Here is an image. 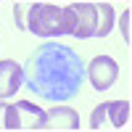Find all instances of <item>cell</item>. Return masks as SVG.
Returning a JSON list of instances; mask_svg holds the SVG:
<instances>
[{
	"label": "cell",
	"mask_w": 132,
	"mask_h": 132,
	"mask_svg": "<svg viewBox=\"0 0 132 132\" xmlns=\"http://www.w3.org/2000/svg\"><path fill=\"white\" fill-rule=\"evenodd\" d=\"M24 85L48 103H66L85 85V63L63 42H42L24 66Z\"/></svg>",
	"instance_id": "cell-1"
},
{
	"label": "cell",
	"mask_w": 132,
	"mask_h": 132,
	"mask_svg": "<svg viewBox=\"0 0 132 132\" xmlns=\"http://www.w3.org/2000/svg\"><path fill=\"white\" fill-rule=\"evenodd\" d=\"M13 21L19 29L32 32L35 37H63L74 32V13L71 8H58L40 0V3H16Z\"/></svg>",
	"instance_id": "cell-2"
},
{
	"label": "cell",
	"mask_w": 132,
	"mask_h": 132,
	"mask_svg": "<svg viewBox=\"0 0 132 132\" xmlns=\"http://www.w3.org/2000/svg\"><path fill=\"white\" fill-rule=\"evenodd\" d=\"M106 122L111 127H116V129L127 127V122H129V101H106L101 106H95L93 114H90V129H101Z\"/></svg>",
	"instance_id": "cell-3"
},
{
	"label": "cell",
	"mask_w": 132,
	"mask_h": 132,
	"mask_svg": "<svg viewBox=\"0 0 132 132\" xmlns=\"http://www.w3.org/2000/svg\"><path fill=\"white\" fill-rule=\"evenodd\" d=\"M85 77L90 79V85L95 87L98 93H103V90H108V87L116 82V77H119V63H116L111 56H95L90 63H87Z\"/></svg>",
	"instance_id": "cell-4"
},
{
	"label": "cell",
	"mask_w": 132,
	"mask_h": 132,
	"mask_svg": "<svg viewBox=\"0 0 132 132\" xmlns=\"http://www.w3.org/2000/svg\"><path fill=\"white\" fill-rule=\"evenodd\" d=\"M74 13V32L71 37L77 40H90L95 37L98 29V3H69Z\"/></svg>",
	"instance_id": "cell-5"
},
{
	"label": "cell",
	"mask_w": 132,
	"mask_h": 132,
	"mask_svg": "<svg viewBox=\"0 0 132 132\" xmlns=\"http://www.w3.org/2000/svg\"><path fill=\"white\" fill-rule=\"evenodd\" d=\"M21 85H24V66L11 58H3L0 61V101L13 98Z\"/></svg>",
	"instance_id": "cell-6"
},
{
	"label": "cell",
	"mask_w": 132,
	"mask_h": 132,
	"mask_svg": "<svg viewBox=\"0 0 132 132\" xmlns=\"http://www.w3.org/2000/svg\"><path fill=\"white\" fill-rule=\"evenodd\" d=\"M45 129H79V114L69 106H53L45 111Z\"/></svg>",
	"instance_id": "cell-7"
},
{
	"label": "cell",
	"mask_w": 132,
	"mask_h": 132,
	"mask_svg": "<svg viewBox=\"0 0 132 132\" xmlns=\"http://www.w3.org/2000/svg\"><path fill=\"white\" fill-rule=\"evenodd\" d=\"M19 116H21V129H45V111L32 101H19Z\"/></svg>",
	"instance_id": "cell-8"
},
{
	"label": "cell",
	"mask_w": 132,
	"mask_h": 132,
	"mask_svg": "<svg viewBox=\"0 0 132 132\" xmlns=\"http://www.w3.org/2000/svg\"><path fill=\"white\" fill-rule=\"evenodd\" d=\"M114 21H116L114 5H111V3H98V29H95V37H106V35H111Z\"/></svg>",
	"instance_id": "cell-9"
},
{
	"label": "cell",
	"mask_w": 132,
	"mask_h": 132,
	"mask_svg": "<svg viewBox=\"0 0 132 132\" xmlns=\"http://www.w3.org/2000/svg\"><path fill=\"white\" fill-rule=\"evenodd\" d=\"M3 129H11V132H16V129H21V116H19V108H16V103H5V116H3Z\"/></svg>",
	"instance_id": "cell-10"
},
{
	"label": "cell",
	"mask_w": 132,
	"mask_h": 132,
	"mask_svg": "<svg viewBox=\"0 0 132 132\" xmlns=\"http://www.w3.org/2000/svg\"><path fill=\"white\" fill-rule=\"evenodd\" d=\"M129 11H124V13H122V32H124V42H129L132 40V35H129Z\"/></svg>",
	"instance_id": "cell-11"
},
{
	"label": "cell",
	"mask_w": 132,
	"mask_h": 132,
	"mask_svg": "<svg viewBox=\"0 0 132 132\" xmlns=\"http://www.w3.org/2000/svg\"><path fill=\"white\" fill-rule=\"evenodd\" d=\"M3 116H5V103L0 101V129H3Z\"/></svg>",
	"instance_id": "cell-12"
},
{
	"label": "cell",
	"mask_w": 132,
	"mask_h": 132,
	"mask_svg": "<svg viewBox=\"0 0 132 132\" xmlns=\"http://www.w3.org/2000/svg\"><path fill=\"white\" fill-rule=\"evenodd\" d=\"M13 3H40V0H13Z\"/></svg>",
	"instance_id": "cell-13"
}]
</instances>
